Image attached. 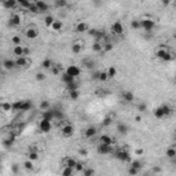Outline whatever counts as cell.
Instances as JSON below:
<instances>
[{
	"label": "cell",
	"mask_w": 176,
	"mask_h": 176,
	"mask_svg": "<svg viewBox=\"0 0 176 176\" xmlns=\"http://www.w3.org/2000/svg\"><path fill=\"white\" fill-rule=\"evenodd\" d=\"M154 55L157 59H161V61L174 59V55H172V52L169 51V48L166 46H158L157 48L154 50Z\"/></svg>",
	"instance_id": "cell-1"
},
{
	"label": "cell",
	"mask_w": 176,
	"mask_h": 176,
	"mask_svg": "<svg viewBox=\"0 0 176 176\" xmlns=\"http://www.w3.org/2000/svg\"><path fill=\"white\" fill-rule=\"evenodd\" d=\"M59 130H61V135H62L63 138H70L74 134L73 125L70 124L69 121H66V120H62V122H61V125H59Z\"/></svg>",
	"instance_id": "cell-2"
},
{
	"label": "cell",
	"mask_w": 176,
	"mask_h": 176,
	"mask_svg": "<svg viewBox=\"0 0 176 176\" xmlns=\"http://www.w3.org/2000/svg\"><path fill=\"white\" fill-rule=\"evenodd\" d=\"M39 28H37V25H34V23H30V25H28L25 29H23V36L26 37V39H36L37 36H39Z\"/></svg>",
	"instance_id": "cell-3"
},
{
	"label": "cell",
	"mask_w": 176,
	"mask_h": 176,
	"mask_svg": "<svg viewBox=\"0 0 176 176\" xmlns=\"http://www.w3.org/2000/svg\"><path fill=\"white\" fill-rule=\"evenodd\" d=\"M22 22H23V14L19 13V11H14L10 15V18H8V23H10V26H13V28L19 26Z\"/></svg>",
	"instance_id": "cell-4"
},
{
	"label": "cell",
	"mask_w": 176,
	"mask_h": 176,
	"mask_svg": "<svg viewBox=\"0 0 176 176\" xmlns=\"http://www.w3.org/2000/svg\"><path fill=\"white\" fill-rule=\"evenodd\" d=\"M169 114H171V107H169L168 105H161V106H158L157 109L154 110L155 118H164V117L169 116Z\"/></svg>",
	"instance_id": "cell-5"
},
{
	"label": "cell",
	"mask_w": 176,
	"mask_h": 176,
	"mask_svg": "<svg viewBox=\"0 0 176 176\" xmlns=\"http://www.w3.org/2000/svg\"><path fill=\"white\" fill-rule=\"evenodd\" d=\"M28 52L29 50L26 48L23 44H18V46H13V48H11V54L14 55V57H23V55H26L28 57Z\"/></svg>",
	"instance_id": "cell-6"
},
{
	"label": "cell",
	"mask_w": 176,
	"mask_h": 176,
	"mask_svg": "<svg viewBox=\"0 0 176 176\" xmlns=\"http://www.w3.org/2000/svg\"><path fill=\"white\" fill-rule=\"evenodd\" d=\"M155 28V21L151 18H143L140 19V29L145 32H151Z\"/></svg>",
	"instance_id": "cell-7"
},
{
	"label": "cell",
	"mask_w": 176,
	"mask_h": 176,
	"mask_svg": "<svg viewBox=\"0 0 176 176\" xmlns=\"http://www.w3.org/2000/svg\"><path fill=\"white\" fill-rule=\"evenodd\" d=\"M110 32L114 34V36H121V34L124 33V25H122L120 21L113 22L110 26Z\"/></svg>",
	"instance_id": "cell-8"
},
{
	"label": "cell",
	"mask_w": 176,
	"mask_h": 176,
	"mask_svg": "<svg viewBox=\"0 0 176 176\" xmlns=\"http://www.w3.org/2000/svg\"><path fill=\"white\" fill-rule=\"evenodd\" d=\"M15 63H17V67H25V69H28V67L32 65V61L29 59V57L23 55V57L15 58Z\"/></svg>",
	"instance_id": "cell-9"
},
{
	"label": "cell",
	"mask_w": 176,
	"mask_h": 176,
	"mask_svg": "<svg viewBox=\"0 0 176 176\" xmlns=\"http://www.w3.org/2000/svg\"><path fill=\"white\" fill-rule=\"evenodd\" d=\"M116 157L118 158L120 161H122V162H131V154L128 153V150H125V149H122V150H118L116 153Z\"/></svg>",
	"instance_id": "cell-10"
},
{
	"label": "cell",
	"mask_w": 176,
	"mask_h": 176,
	"mask_svg": "<svg viewBox=\"0 0 176 176\" xmlns=\"http://www.w3.org/2000/svg\"><path fill=\"white\" fill-rule=\"evenodd\" d=\"M39 128H40V131H42V132H44V134H48V132L52 130V122H51V120L43 118L42 121H40V124H39Z\"/></svg>",
	"instance_id": "cell-11"
},
{
	"label": "cell",
	"mask_w": 176,
	"mask_h": 176,
	"mask_svg": "<svg viewBox=\"0 0 176 176\" xmlns=\"http://www.w3.org/2000/svg\"><path fill=\"white\" fill-rule=\"evenodd\" d=\"M84 50V42L81 39H77L72 43V52L73 54H80Z\"/></svg>",
	"instance_id": "cell-12"
},
{
	"label": "cell",
	"mask_w": 176,
	"mask_h": 176,
	"mask_svg": "<svg viewBox=\"0 0 176 176\" xmlns=\"http://www.w3.org/2000/svg\"><path fill=\"white\" fill-rule=\"evenodd\" d=\"M65 72L67 73V74H70L72 77H78V76L81 74V67L80 66H76V65H70V66H67L66 67V70Z\"/></svg>",
	"instance_id": "cell-13"
},
{
	"label": "cell",
	"mask_w": 176,
	"mask_h": 176,
	"mask_svg": "<svg viewBox=\"0 0 176 176\" xmlns=\"http://www.w3.org/2000/svg\"><path fill=\"white\" fill-rule=\"evenodd\" d=\"M74 30L77 32V33H86V32L90 30V25H88L87 22H84V21H80V22L76 23Z\"/></svg>",
	"instance_id": "cell-14"
},
{
	"label": "cell",
	"mask_w": 176,
	"mask_h": 176,
	"mask_svg": "<svg viewBox=\"0 0 176 176\" xmlns=\"http://www.w3.org/2000/svg\"><path fill=\"white\" fill-rule=\"evenodd\" d=\"M99 145H114V139L107 134H103L99 136Z\"/></svg>",
	"instance_id": "cell-15"
},
{
	"label": "cell",
	"mask_w": 176,
	"mask_h": 176,
	"mask_svg": "<svg viewBox=\"0 0 176 176\" xmlns=\"http://www.w3.org/2000/svg\"><path fill=\"white\" fill-rule=\"evenodd\" d=\"M3 67H4L6 70H11L14 69V67H17V63H15V58L14 59H11V58H6V59H3Z\"/></svg>",
	"instance_id": "cell-16"
},
{
	"label": "cell",
	"mask_w": 176,
	"mask_h": 176,
	"mask_svg": "<svg viewBox=\"0 0 176 176\" xmlns=\"http://www.w3.org/2000/svg\"><path fill=\"white\" fill-rule=\"evenodd\" d=\"M2 4L7 10H15L17 6H19L17 0H2Z\"/></svg>",
	"instance_id": "cell-17"
},
{
	"label": "cell",
	"mask_w": 176,
	"mask_h": 176,
	"mask_svg": "<svg viewBox=\"0 0 176 176\" xmlns=\"http://www.w3.org/2000/svg\"><path fill=\"white\" fill-rule=\"evenodd\" d=\"M76 162H77V161H76L73 157H69V155H67V157H63L62 161H61L62 166H70V168H74Z\"/></svg>",
	"instance_id": "cell-18"
},
{
	"label": "cell",
	"mask_w": 176,
	"mask_h": 176,
	"mask_svg": "<svg viewBox=\"0 0 176 176\" xmlns=\"http://www.w3.org/2000/svg\"><path fill=\"white\" fill-rule=\"evenodd\" d=\"M99 154L102 155H106V154H110L111 153V145H99L98 149H96Z\"/></svg>",
	"instance_id": "cell-19"
},
{
	"label": "cell",
	"mask_w": 176,
	"mask_h": 176,
	"mask_svg": "<svg viewBox=\"0 0 176 176\" xmlns=\"http://www.w3.org/2000/svg\"><path fill=\"white\" fill-rule=\"evenodd\" d=\"M134 94H132V91H122L121 92V99L125 102V103H131L132 101H134Z\"/></svg>",
	"instance_id": "cell-20"
},
{
	"label": "cell",
	"mask_w": 176,
	"mask_h": 176,
	"mask_svg": "<svg viewBox=\"0 0 176 176\" xmlns=\"http://www.w3.org/2000/svg\"><path fill=\"white\" fill-rule=\"evenodd\" d=\"M50 29H51L52 32H55V33H59V32L63 29V22L59 21V19H55L54 23L50 26Z\"/></svg>",
	"instance_id": "cell-21"
},
{
	"label": "cell",
	"mask_w": 176,
	"mask_h": 176,
	"mask_svg": "<svg viewBox=\"0 0 176 176\" xmlns=\"http://www.w3.org/2000/svg\"><path fill=\"white\" fill-rule=\"evenodd\" d=\"M96 134H98V130H96L95 127H88L87 130L84 131V138H87V139H91V138H94Z\"/></svg>",
	"instance_id": "cell-22"
},
{
	"label": "cell",
	"mask_w": 176,
	"mask_h": 176,
	"mask_svg": "<svg viewBox=\"0 0 176 176\" xmlns=\"http://www.w3.org/2000/svg\"><path fill=\"white\" fill-rule=\"evenodd\" d=\"M165 155L169 160H176V146H169L165 151Z\"/></svg>",
	"instance_id": "cell-23"
},
{
	"label": "cell",
	"mask_w": 176,
	"mask_h": 176,
	"mask_svg": "<svg viewBox=\"0 0 176 176\" xmlns=\"http://www.w3.org/2000/svg\"><path fill=\"white\" fill-rule=\"evenodd\" d=\"M34 3H36V6L39 7L40 13H46V11H48V4H47L46 2H43V0H34Z\"/></svg>",
	"instance_id": "cell-24"
},
{
	"label": "cell",
	"mask_w": 176,
	"mask_h": 176,
	"mask_svg": "<svg viewBox=\"0 0 176 176\" xmlns=\"http://www.w3.org/2000/svg\"><path fill=\"white\" fill-rule=\"evenodd\" d=\"M10 43L13 44V46H18V44H23V43H22V37L19 36V34H13V36L10 37Z\"/></svg>",
	"instance_id": "cell-25"
},
{
	"label": "cell",
	"mask_w": 176,
	"mask_h": 176,
	"mask_svg": "<svg viewBox=\"0 0 176 176\" xmlns=\"http://www.w3.org/2000/svg\"><path fill=\"white\" fill-rule=\"evenodd\" d=\"M52 65H54V62H52L50 58H46V59H43V62H42V67L44 70H51Z\"/></svg>",
	"instance_id": "cell-26"
},
{
	"label": "cell",
	"mask_w": 176,
	"mask_h": 176,
	"mask_svg": "<svg viewBox=\"0 0 176 176\" xmlns=\"http://www.w3.org/2000/svg\"><path fill=\"white\" fill-rule=\"evenodd\" d=\"M33 164H34V161H32V160H29V158H28V160H26L25 162L22 164V166L26 169V171L30 172V171H33V169H34V165H33Z\"/></svg>",
	"instance_id": "cell-27"
},
{
	"label": "cell",
	"mask_w": 176,
	"mask_h": 176,
	"mask_svg": "<svg viewBox=\"0 0 176 176\" xmlns=\"http://www.w3.org/2000/svg\"><path fill=\"white\" fill-rule=\"evenodd\" d=\"M98 80L101 81V83H106L107 80H110L109 76H107V73H106V70H101V72H99V74H98Z\"/></svg>",
	"instance_id": "cell-28"
},
{
	"label": "cell",
	"mask_w": 176,
	"mask_h": 176,
	"mask_svg": "<svg viewBox=\"0 0 176 176\" xmlns=\"http://www.w3.org/2000/svg\"><path fill=\"white\" fill-rule=\"evenodd\" d=\"M23 102H25V99H21V101L14 102V103H13V110H14V111H22Z\"/></svg>",
	"instance_id": "cell-29"
},
{
	"label": "cell",
	"mask_w": 176,
	"mask_h": 176,
	"mask_svg": "<svg viewBox=\"0 0 176 176\" xmlns=\"http://www.w3.org/2000/svg\"><path fill=\"white\" fill-rule=\"evenodd\" d=\"M117 130H118L120 134L125 135V134H128V131H130V128H128V125H127V124H124V122H120V124L117 125Z\"/></svg>",
	"instance_id": "cell-30"
},
{
	"label": "cell",
	"mask_w": 176,
	"mask_h": 176,
	"mask_svg": "<svg viewBox=\"0 0 176 176\" xmlns=\"http://www.w3.org/2000/svg\"><path fill=\"white\" fill-rule=\"evenodd\" d=\"M76 172V169L74 168H70V166H63V169L61 171V175H63V176H70V175H73Z\"/></svg>",
	"instance_id": "cell-31"
},
{
	"label": "cell",
	"mask_w": 176,
	"mask_h": 176,
	"mask_svg": "<svg viewBox=\"0 0 176 176\" xmlns=\"http://www.w3.org/2000/svg\"><path fill=\"white\" fill-rule=\"evenodd\" d=\"M92 50L95 52H103V43L96 40V42L94 43V46H92Z\"/></svg>",
	"instance_id": "cell-32"
},
{
	"label": "cell",
	"mask_w": 176,
	"mask_h": 176,
	"mask_svg": "<svg viewBox=\"0 0 176 176\" xmlns=\"http://www.w3.org/2000/svg\"><path fill=\"white\" fill-rule=\"evenodd\" d=\"M106 73H107V76H109V78H114L117 76V69H116V66H109L106 69Z\"/></svg>",
	"instance_id": "cell-33"
},
{
	"label": "cell",
	"mask_w": 176,
	"mask_h": 176,
	"mask_svg": "<svg viewBox=\"0 0 176 176\" xmlns=\"http://www.w3.org/2000/svg\"><path fill=\"white\" fill-rule=\"evenodd\" d=\"M67 95H69V99L76 101V99H78V96H80V92H78V90H72V91H67Z\"/></svg>",
	"instance_id": "cell-34"
},
{
	"label": "cell",
	"mask_w": 176,
	"mask_h": 176,
	"mask_svg": "<svg viewBox=\"0 0 176 176\" xmlns=\"http://www.w3.org/2000/svg\"><path fill=\"white\" fill-rule=\"evenodd\" d=\"M54 21H55V18H54L52 15H50V14H48V15L44 17V25H46L47 28H50V26H51L52 23H54Z\"/></svg>",
	"instance_id": "cell-35"
},
{
	"label": "cell",
	"mask_w": 176,
	"mask_h": 176,
	"mask_svg": "<svg viewBox=\"0 0 176 176\" xmlns=\"http://www.w3.org/2000/svg\"><path fill=\"white\" fill-rule=\"evenodd\" d=\"M74 80H76V78H74V77H72V76H70V74H67L66 72L63 73V76H62V81H63V83H65V84L73 83V81H74Z\"/></svg>",
	"instance_id": "cell-36"
},
{
	"label": "cell",
	"mask_w": 176,
	"mask_h": 176,
	"mask_svg": "<svg viewBox=\"0 0 176 176\" xmlns=\"http://www.w3.org/2000/svg\"><path fill=\"white\" fill-rule=\"evenodd\" d=\"M17 2H18L19 7H22V8H25V10H26V8L32 4V2H33V0H17Z\"/></svg>",
	"instance_id": "cell-37"
},
{
	"label": "cell",
	"mask_w": 176,
	"mask_h": 176,
	"mask_svg": "<svg viewBox=\"0 0 176 176\" xmlns=\"http://www.w3.org/2000/svg\"><path fill=\"white\" fill-rule=\"evenodd\" d=\"M2 110L3 111H11L13 110V103H11V102H2Z\"/></svg>",
	"instance_id": "cell-38"
},
{
	"label": "cell",
	"mask_w": 176,
	"mask_h": 176,
	"mask_svg": "<svg viewBox=\"0 0 176 176\" xmlns=\"http://www.w3.org/2000/svg\"><path fill=\"white\" fill-rule=\"evenodd\" d=\"M26 10L29 11V13H34V14H37V13H40V10H39V7H37L36 6V3L34 2H32V4L29 6L28 8H26Z\"/></svg>",
	"instance_id": "cell-39"
},
{
	"label": "cell",
	"mask_w": 176,
	"mask_h": 176,
	"mask_svg": "<svg viewBox=\"0 0 176 176\" xmlns=\"http://www.w3.org/2000/svg\"><path fill=\"white\" fill-rule=\"evenodd\" d=\"M28 158L29 160H32V161H34V162H36L37 160H39V153H37V151H29L28 154Z\"/></svg>",
	"instance_id": "cell-40"
},
{
	"label": "cell",
	"mask_w": 176,
	"mask_h": 176,
	"mask_svg": "<svg viewBox=\"0 0 176 176\" xmlns=\"http://www.w3.org/2000/svg\"><path fill=\"white\" fill-rule=\"evenodd\" d=\"M54 3H55V7L58 8H63L67 6V0H55Z\"/></svg>",
	"instance_id": "cell-41"
},
{
	"label": "cell",
	"mask_w": 176,
	"mask_h": 176,
	"mask_svg": "<svg viewBox=\"0 0 176 176\" xmlns=\"http://www.w3.org/2000/svg\"><path fill=\"white\" fill-rule=\"evenodd\" d=\"M50 106H51V105H50V102H48V101H42V102H40V110H42V111L48 110V109H50Z\"/></svg>",
	"instance_id": "cell-42"
},
{
	"label": "cell",
	"mask_w": 176,
	"mask_h": 176,
	"mask_svg": "<svg viewBox=\"0 0 176 176\" xmlns=\"http://www.w3.org/2000/svg\"><path fill=\"white\" fill-rule=\"evenodd\" d=\"M51 73L52 74H55V76H58V74H61V66L59 65H52V67H51Z\"/></svg>",
	"instance_id": "cell-43"
},
{
	"label": "cell",
	"mask_w": 176,
	"mask_h": 176,
	"mask_svg": "<svg viewBox=\"0 0 176 176\" xmlns=\"http://www.w3.org/2000/svg\"><path fill=\"white\" fill-rule=\"evenodd\" d=\"M32 109V102L30 101H26L25 99V102H23V106H22V111H28V110H30Z\"/></svg>",
	"instance_id": "cell-44"
},
{
	"label": "cell",
	"mask_w": 176,
	"mask_h": 176,
	"mask_svg": "<svg viewBox=\"0 0 176 176\" xmlns=\"http://www.w3.org/2000/svg\"><path fill=\"white\" fill-rule=\"evenodd\" d=\"M111 122H113V117L107 116V117H105V118H103V121H102V125H103V127H107V125H110Z\"/></svg>",
	"instance_id": "cell-45"
},
{
	"label": "cell",
	"mask_w": 176,
	"mask_h": 176,
	"mask_svg": "<svg viewBox=\"0 0 176 176\" xmlns=\"http://www.w3.org/2000/svg\"><path fill=\"white\" fill-rule=\"evenodd\" d=\"M113 50V44L110 42H105L103 43V52H107V51H111Z\"/></svg>",
	"instance_id": "cell-46"
},
{
	"label": "cell",
	"mask_w": 176,
	"mask_h": 176,
	"mask_svg": "<svg viewBox=\"0 0 176 176\" xmlns=\"http://www.w3.org/2000/svg\"><path fill=\"white\" fill-rule=\"evenodd\" d=\"M74 169H76V172H83L84 171V164H81V162H76V165H74Z\"/></svg>",
	"instance_id": "cell-47"
},
{
	"label": "cell",
	"mask_w": 176,
	"mask_h": 176,
	"mask_svg": "<svg viewBox=\"0 0 176 176\" xmlns=\"http://www.w3.org/2000/svg\"><path fill=\"white\" fill-rule=\"evenodd\" d=\"M131 28H134V29H140V21H138V19H134V21H131Z\"/></svg>",
	"instance_id": "cell-48"
},
{
	"label": "cell",
	"mask_w": 176,
	"mask_h": 176,
	"mask_svg": "<svg viewBox=\"0 0 176 176\" xmlns=\"http://www.w3.org/2000/svg\"><path fill=\"white\" fill-rule=\"evenodd\" d=\"M139 171H140V169L135 168V166H132V165H130V168H128V174H130V175H136Z\"/></svg>",
	"instance_id": "cell-49"
},
{
	"label": "cell",
	"mask_w": 176,
	"mask_h": 176,
	"mask_svg": "<svg viewBox=\"0 0 176 176\" xmlns=\"http://www.w3.org/2000/svg\"><path fill=\"white\" fill-rule=\"evenodd\" d=\"M83 63L86 65V67H88V69H92V67H94V62L91 59H84Z\"/></svg>",
	"instance_id": "cell-50"
},
{
	"label": "cell",
	"mask_w": 176,
	"mask_h": 176,
	"mask_svg": "<svg viewBox=\"0 0 176 176\" xmlns=\"http://www.w3.org/2000/svg\"><path fill=\"white\" fill-rule=\"evenodd\" d=\"M130 165H132V166H135V168H138V169H140L142 168V162H140V161H131L130 162Z\"/></svg>",
	"instance_id": "cell-51"
},
{
	"label": "cell",
	"mask_w": 176,
	"mask_h": 176,
	"mask_svg": "<svg viewBox=\"0 0 176 176\" xmlns=\"http://www.w3.org/2000/svg\"><path fill=\"white\" fill-rule=\"evenodd\" d=\"M81 174L86 175V176H90V175H94V174H95V171H94V169H87V168H84V171L81 172Z\"/></svg>",
	"instance_id": "cell-52"
},
{
	"label": "cell",
	"mask_w": 176,
	"mask_h": 176,
	"mask_svg": "<svg viewBox=\"0 0 176 176\" xmlns=\"http://www.w3.org/2000/svg\"><path fill=\"white\" fill-rule=\"evenodd\" d=\"M36 80L37 81H44V80H46V74H44V73H37V74H36Z\"/></svg>",
	"instance_id": "cell-53"
},
{
	"label": "cell",
	"mask_w": 176,
	"mask_h": 176,
	"mask_svg": "<svg viewBox=\"0 0 176 176\" xmlns=\"http://www.w3.org/2000/svg\"><path fill=\"white\" fill-rule=\"evenodd\" d=\"M143 153H145L143 149H136V150H135V155H142Z\"/></svg>",
	"instance_id": "cell-54"
},
{
	"label": "cell",
	"mask_w": 176,
	"mask_h": 176,
	"mask_svg": "<svg viewBox=\"0 0 176 176\" xmlns=\"http://www.w3.org/2000/svg\"><path fill=\"white\" fill-rule=\"evenodd\" d=\"M172 2H174V0H161V3H162L164 6H169Z\"/></svg>",
	"instance_id": "cell-55"
},
{
	"label": "cell",
	"mask_w": 176,
	"mask_h": 176,
	"mask_svg": "<svg viewBox=\"0 0 176 176\" xmlns=\"http://www.w3.org/2000/svg\"><path fill=\"white\" fill-rule=\"evenodd\" d=\"M138 107H139V110H140V111L146 110V105H139V106H138Z\"/></svg>",
	"instance_id": "cell-56"
},
{
	"label": "cell",
	"mask_w": 176,
	"mask_h": 176,
	"mask_svg": "<svg viewBox=\"0 0 176 176\" xmlns=\"http://www.w3.org/2000/svg\"><path fill=\"white\" fill-rule=\"evenodd\" d=\"M175 134H176V128H175Z\"/></svg>",
	"instance_id": "cell-57"
},
{
	"label": "cell",
	"mask_w": 176,
	"mask_h": 176,
	"mask_svg": "<svg viewBox=\"0 0 176 176\" xmlns=\"http://www.w3.org/2000/svg\"><path fill=\"white\" fill-rule=\"evenodd\" d=\"M175 78H176V76H175Z\"/></svg>",
	"instance_id": "cell-58"
}]
</instances>
